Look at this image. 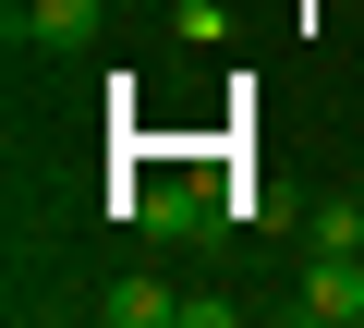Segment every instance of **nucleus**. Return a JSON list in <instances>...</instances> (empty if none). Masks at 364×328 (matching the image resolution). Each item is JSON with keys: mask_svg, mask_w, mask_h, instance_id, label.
Returning <instances> with one entry per match:
<instances>
[{"mask_svg": "<svg viewBox=\"0 0 364 328\" xmlns=\"http://www.w3.org/2000/svg\"><path fill=\"white\" fill-rule=\"evenodd\" d=\"M304 243H352V255H364V183H352V195H316V231H304Z\"/></svg>", "mask_w": 364, "mask_h": 328, "instance_id": "nucleus-4", "label": "nucleus"}, {"mask_svg": "<svg viewBox=\"0 0 364 328\" xmlns=\"http://www.w3.org/2000/svg\"><path fill=\"white\" fill-rule=\"evenodd\" d=\"M13 37L25 49H85L97 37V0H13Z\"/></svg>", "mask_w": 364, "mask_h": 328, "instance_id": "nucleus-2", "label": "nucleus"}, {"mask_svg": "<svg viewBox=\"0 0 364 328\" xmlns=\"http://www.w3.org/2000/svg\"><path fill=\"white\" fill-rule=\"evenodd\" d=\"M97 316H109V328H182V292H170V280H109Z\"/></svg>", "mask_w": 364, "mask_h": 328, "instance_id": "nucleus-3", "label": "nucleus"}, {"mask_svg": "<svg viewBox=\"0 0 364 328\" xmlns=\"http://www.w3.org/2000/svg\"><path fill=\"white\" fill-rule=\"evenodd\" d=\"M291 316H304V328H352V316H364V255H352V243H304Z\"/></svg>", "mask_w": 364, "mask_h": 328, "instance_id": "nucleus-1", "label": "nucleus"}]
</instances>
